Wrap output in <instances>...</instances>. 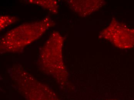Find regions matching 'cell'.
Returning <instances> with one entry per match:
<instances>
[{"mask_svg":"<svg viewBox=\"0 0 134 100\" xmlns=\"http://www.w3.org/2000/svg\"><path fill=\"white\" fill-rule=\"evenodd\" d=\"M114 44L120 48L128 49L134 46V29L120 23H114Z\"/></svg>","mask_w":134,"mask_h":100,"instance_id":"cell-2","label":"cell"},{"mask_svg":"<svg viewBox=\"0 0 134 100\" xmlns=\"http://www.w3.org/2000/svg\"><path fill=\"white\" fill-rule=\"evenodd\" d=\"M18 91L25 100H60L53 90L18 67L11 70Z\"/></svg>","mask_w":134,"mask_h":100,"instance_id":"cell-1","label":"cell"},{"mask_svg":"<svg viewBox=\"0 0 134 100\" xmlns=\"http://www.w3.org/2000/svg\"><path fill=\"white\" fill-rule=\"evenodd\" d=\"M114 100V99H109V100Z\"/></svg>","mask_w":134,"mask_h":100,"instance_id":"cell-3","label":"cell"}]
</instances>
